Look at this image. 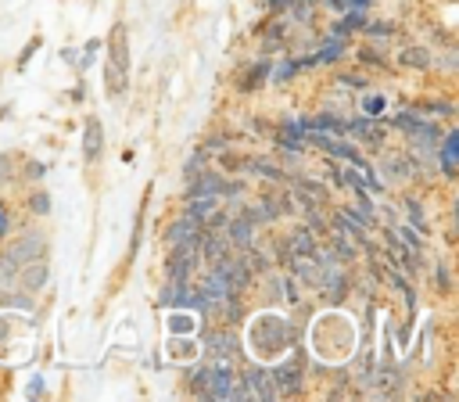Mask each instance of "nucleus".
Returning a JSON list of instances; mask_svg holds the SVG:
<instances>
[{
    "instance_id": "nucleus-8",
    "label": "nucleus",
    "mask_w": 459,
    "mask_h": 402,
    "mask_svg": "<svg viewBox=\"0 0 459 402\" xmlns=\"http://www.w3.org/2000/svg\"><path fill=\"white\" fill-rule=\"evenodd\" d=\"M398 61H402L405 68H430V65H434V54H430L427 47H405V50L398 54Z\"/></svg>"
},
{
    "instance_id": "nucleus-3",
    "label": "nucleus",
    "mask_w": 459,
    "mask_h": 402,
    "mask_svg": "<svg viewBox=\"0 0 459 402\" xmlns=\"http://www.w3.org/2000/svg\"><path fill=\"white\" fill-rule=\"evenodd\" d=\"M201 233H204V226H201L197 219H190V215H179L176 223H169V230H165V240H169L172 248H179V244H201Z\"/></svg>"
},
{
    "instance_id": "nucleus-13",
    "label": "nucleus",
    "mask_w": 459,
    "mask_h": 402,
    "mask_svg": "<svg viewBox=\"0 0 459 402\" xmlns=\"http://www.w3.org/2000/svg\"><path fill=\"white\" fill-rule=\"evenodd\" d=\"M208 380H212V366H197L194 370V395H208Z\"/></svg>"
},
{
    "instance_id": "nucleus-12",
    "label": "nucleus",
    "mask_w": 459,
    "mask_h": 402,
    "mask_svg": "<svg viewBox=\"0 0 459 402\" xmlns=\"http://www.w3.org/2000/svg\"><path fill=\"white\" fill-rule=\"evenodd\" d=\"M265 72H269V61H258V65H251V72L240 79V93H251L262 79H265Z\"/></svg>"
},
{
    "instance_id": "nucleus-16",
    "label": "nucleus",
    "mask_w": 459,
    "mask_h": 402,
    "mask_svg": "<svg viewBox=\"0 0 459 402\" xmlns=\"http://www.w3.org/2000/svg\"><path fill=\"white\" fill-rule=\"evenodd\" d=\"M251 169H255V172H262V176H269V179H283V172H280L276 165H269V162H255Z\"/></svg>"
},
{
    "instance_id": "nucleus-15",
    "label": "nucleus",
    "mask_w": 459,
    "mask_h": 402,
    "mask_svg": "<svg viewBox=\"0 0 459 402\" xmlns=\"http://www.w3.org/2000/svg\"><path fill=\"white\" fill-rule=\"evenodd\" d=\"M362 111H366V115H380V111H384V97H377V93L362 97Z\"/></svg>"
},
{
    "instance_id": "nucleus-5",
    "label": "nucleus",
    "mask_w": 459,
    "mask_h": 402,
    "mask_svg": "<svg viewBox=\"0 0 459 402\" xmlns=\"http://www.w3.org/2000/svg\"><path fill=\"white\" fill-rule=\"evenodd\" d=\"M230 244H237V248H251L255 244V223L247 219V215H237V219H230L226 223V233H222Z\"/></svg>"
},
{
    "instance_id": "nucleus-18",
    "label": "nucleus",
    "mask_w": 459,
    "mask_h": 402,
    "mask_svg": "<svg viewBox=\"0 0 459 402\" xmlns=\"http://www.w3.org/2000/svg\"><path fill=\"white\" fill-rule=\"evenodd\" d=\"M344 7H348V11H366L369 0H344Z\"/></svg>"
},
{
    "instance_id": "nucleus-7",
    "label": "nucleus",
    "mask_w": 459,
    "mask_h": 402,
    "mask_svg": "<svg viewBox=\"0 0 459 402\" xmlns=\"http://www.w3.org/2000/svg\"><path fill=\"white\" fill-rule=\"evenodd\" d=\"M319 244H316V233L312 230H294L290 240H287V258H298V255H316Z\"/></svg>"
},
{
    "instance_id": "nucleus-17",
    "label": "nucleus",
    "mask_w": 459,
    "mask_h": 402,
    "mask_svg": "<svg viewBox=\"0 0 459 402\" xmlns=\"http://www.w3.org/2000/svg\"><path fill=\"white\" fill-rule=\"evenodd\" d=\"M0 179H11V154H0Z\"/></svg>"
},
{
    "instance_id": "nucleus-9",
    "label": "nucleus",
    "mask_w": 459,
    "mask_h": 402,
    "mask_svg": "<svg viewBox=\"0 0 459 402\" xmlns=\"http://www.w3.org/2000/svg\"><path fill=\"white\" fill-rule=\"evenodd\" d=\"M455 151H459V133L452 129V133L445 136V144H441V169H445V176L455 172Z\"/></svg>"
},
{
    "instance_id": "nucleus-11",
    "label": "nucleus",
    "mask_w": 459,
    "mask_h": 402,
    "mask_svg": "<svg viewBox=\"0 0 459 402\" xmlns=\"http://www.w3.org/2000/svg\"><path fill=\"white\" fill-rule=\"evenodd\" d=\"M244 215H247L251 223H258V219H262V223H269V219H276V215H280V208H273V197H258V201H251V208H247Z\"/></svg>"
},
{
    "instance_id": "nucleus-21",
    "label": "nucleus",
    "mask_w": 459,
    "mask_h": 402,
    "mask_svg": "<svg viewBox=\"0 0 459 402\" xmlns=\"http://www.w3.org/2000/svg\"><path fill=\"white\" fill-rule=\"evenodd\" d=\"M7 233V212H4V205H0V237Z\"/></svg>"
},
{
    "instance_id": "nucleus-20",
    "label": "nucleus",
    "mask_w": 459,
    "mask_h": 402,
    "mask_svg": "<svg viewBox=\"0 0 459 402\" xmlns=\"http://www.w3.org/2000/svg\"><path fill=\"white\" fill-rule=\"evenodd\" d=\"M269 7L273 11H283V7H290V0H269Z\"/></svg>"
},
{
    "instance_id": "nucleus-22",
    "label": "nucleus",
    "mask_w": 459,
    "mask_h": 402,
    "mask_svg": "<svg viewBox=\"0 0 459 402\" xmlns=\"http://www.w3.org/2000/svg\"><path fill=\"white\" fill-rule=\"evenodd\" d=\"M308 4H316V0H290V7H308Z\"/></svg>"
},
{
    "instance_id": "nucleus-4",
    "label": "nucleus",
    "mask_w": 459,
    "mask_h": 402,
    "mask_svg": "<svg viewBox=\"0 0 459 402\" xmlns=\"http://www.w3.org/2000/svg\"><path fill=\"white\" fill-rule=\"evenodd\" d=\"M100 154H104V126H100L97 115H86V126H82V158L93 165Z\"/></svg>"
},
{
    "instance_id": "nucleus-2",
    "label": "nucleus",
    "mask_w": 459,
    "mask_h": 402,
    "mask_svg": "<svg viewBox=\"0 0 459 402\" xmlns=\"http://www.w3.org/2000/svg\"><path fill=\"white\" fill-rule=\"evenodd\" d=\"M43 251H47V237H43L39 230H29V233H22L14 244H7V248H4V255H7V258H14L18 266H22V262H29V258H43Z\"/></svg>"
},
{
    "instance_id": "nucleus-1",
    "label": "nucleus",
    "mask_w": 459,
    "mask_h": 402,
    "mask_svg": "<svg viewBox=\"0 0 459 402\" xmlns=\"http://www.w3.org/2000/svg\"><path fill=\"white\" fill-rule=\"evenodd\" d=\"M129 86V36L126 25L115 22L111 36H108V93L118 97Z\"/></svg>"
},
{
    "instance_id": "nucleus-6",
    "label": "nucleus",
    "mask_w": 459,
    "mask_h": 402,
    "mask_svg": "<svg viewBox=\"0 0 459 402\" xmlns=\"http://www.w3.org/2000/svg\"><path fill=\"white\" fill-rule=\"evenodd\" d=\"M18 280H22L25 291H39V287L47 284V262H43V258H29V262H22Z\"/></svg>"
},
{
    "instance_id": "nucleus-10",
    "label": "nucleus",
    "mask_w": 459,
    "mask_h": 402,
    "mask_svg": "<svg viewBox=\"0 0 459 402\" xmlns=\"http://www.w3.org/2000/svg\"><path fill=\"white\" fill-rule=\"evenodd\" d=\"M194 179V176H190ZM222 190H226V183L219 179V176H201V179H194L190 183V197L194 194H212V197H222Z\"/></svg>"
},
{
    "instance_id": "nucleus-14",
    "label": "nucleus",
    "mask_w": 459,
    "mask_h": 402,
    "mask_svg": "<svg viewBox=\"0 0 459 402\" xmlns=\"http://www.w3.org/2000/svg\"><path fill=\"white\" fill-rule=\"evenodd\" d=\"M29 208H32L36 215H47V212H50V197L39 190V194H32V197H29Z\"/></svg>"
},
{
    "instance_id": "nucleus-19",
    "label": "nucleus",
    "mask_w": 459,
    "mask_h": 402,
    "mask_svg": "<svg viewBox=\"0 0 459 402\" xmlns=\"http://www.w3.org/2000/svg\"><path fill=\"white\" fill-rule=\"evenodd\" d=\"M25 172H32V176H29V179H39V172H43V165H39V162H32V165H29V169H25Z\"/></svg>"
}]
</instances>
